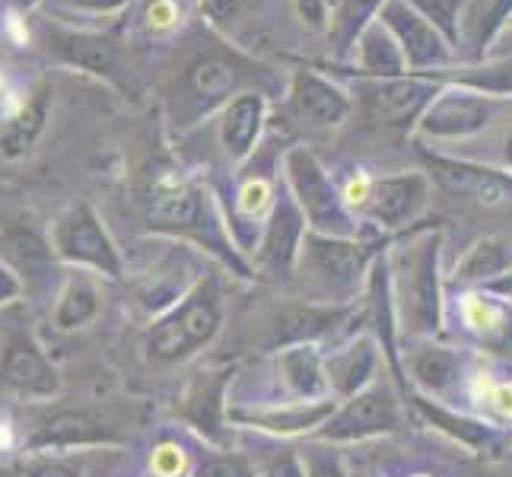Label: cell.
Wrapping results in <instances>:
<instances>
[{"mask_svg":"<svg viewBox=\"0 0 512 477\" xmlns=\"http://www.w3.org/2000/svg\"><path fill=\"white\" fill-rule=\"evenodd\" d=\"M99 312V293L90 280H74L67 284V290L58 299V309H55V325L61 331H74L83 328L90 318H96Z\"/></svg>","mask_w":512,"mask_h":477,"instance_id":"obj_18","label":"cell"},{"mask_svg":"<svg viewBox=\"0 0 512 477\" xmlns=\"http://www.w3.org/2000/svg\"><path fill=\"white\" fill-rule=\"evenodd\" d=\"M264 198H268V185H249L242 191V207L245 210H258L261 204H264Z\"/></svg>","mask_w":512,"mask_h":477,"instance_id":"obj_28","label":"cell"},{"mask_svg":"<svg viewBox=\"0 0 512 477\" xmlns=\"http://www.w3.org/2000/svg\"><path fill=\"white\" fill-rule=\"evenodd\" d=\"M299 465H303L306 477H347L341 458L334 455L331 449H325V446L303 449V455H299Z\"/></svg>","mask_w":512,"mask_h":477,"instance_id":"obj_22","label":"cell"},{"mask_svg":"<svg viewBox=\"0 0 512 477\" xmlns=\"http://www.w3.org/2000/svg\"><path fill=\"white\" fill-rule=\"evenodd\" d=\"M153 468H156V474H160V477H172L175 471L182 468V455H179V449H172V446L160 449V452H156V458H153Z\"/></svg>","mask_w":512,"mask_h":477,"instance_id":"obj_27","label":"cell"},{"mask_svg":"<svg viewBox=\"0 0 512 477\" xmlns=\"http://www.w3.org/2000/svg\"><path fill=\"white\" fill-rule=\"evenodd\" d=\"M55 245L67 261L90 264V268L109 274V277H121V261L112 249V242L102 233L99 220L86 207L70 210V214L58 223Z\"/></svg>","mask_w":512,"mask_h":477,"instance_id":"obj_5","label":"cell"},{"mask_svg":"<svg viewBox=\"0 0 512 477\" xmlns=\"http://www.w3.org/2000/svg\"><path fill=\"white\" fill-rule=\"evenodd\" d=\"M0 477H7V471H4V468H0Z\"/></svg>","mask_w":512,"mask_h":477,"instance_id":"obj_31","label":"cell"},{"mask_svg":"<svg viewBox=\"0 0 512 477\" xmlns=\"http://www.w3.org/2000/svg\"><path fill=\"white\" fill-rule=\"evenodd\" d=\"M4 293H7V290H0V296H4Z\"/></svg>","mask_w":512,"mask_h":477,"instance_id":"obj_32","label":"cell"},{"mask_svg":"<svg viewBox=\"0 0 512 477\" xmlns=\"http://www.w3.org/2000/svg\"><path fill=\"white\" fill-rule=\"evenodd\" d=\"M261 477H306V474H303V465H299V455L284 452V455H277L268 468H264Z\"/></svg>","mask_w":512,"mask_h":477,"instance_id":"obj_26","label":"cell"},{"mask_svg":"<svg viewBox=\"0 0 512 477\" xmlns=\"http://www.w3.org/2000/svg\"><path fill=\"white\" fill-rule=\"evenodd\" d=\"M369 182L366 179H353L350 185H347V191H344V198L350 201V204H366L369 201Z\"/></svg>","mask_w":512,"mask_h":477,"instance_id":"obj_29","label":"cell"},{"mask_svg":"<svg viewBox=\"0 0 512 477\" xmlns=\"http://www.w3.org/2000/svg\"><path fill=\"white\" fill-rule=\"evenodd\" d=\"M401 423L398 398L385 382L366 388V392L350 395L341 411H334L319 430L322 443H350V439H366L379 433H392Z\"/></svg>","mask_w":512,"mask_h":477,"instance_id":"obj_2","label":"cell"},{"mask_svg":"<svg viewBox=\"0 0 512 477\" xmlns=\"http://www.w3.org/2000/svg\"><path fill=\"white\" fill-rule=\"evenodd\" d=\"M0 379L23 398H55L61 388L55 366L45 360V353L23 331L7 334L4 357H0Z\"/></svg>","mask_w":512,"mask_h":477,"instance_id":"obj_4","label":"cell"},{"mask_svg":"<svg viewBox=\"0 0 512 477\" xmlns=\"http://www.w3.org/2000/svg\"><path fill=\"white\" fill-rule=\"evenodd\" d=\"M420 408L427 411V417L433 420V423H439V427H446L449 433H455L462 443H471V446H484V443H490V430L487 427H481V423H471V420H465V417H452V414H446V411H439V408H430L427 401H420Z\"/></svg>","mask_w":512,"mask_h":477,"instance_id":"obj_21","label":"cell"},{"mask_svg":"<svg viewBox=\"0 0 512 477\" xmlns=\"http://www.w3.org/2000/svg\"><path fill=\"white\" fill-rule=\"evenodd\" d=\"M347 309H322V306H277L264 312L255 325V344L264 350H287L296 344H309L325 331L344 322Z\"/></svg>","mask_w":512,"mask_h":477,"instance_id":"obj_3","label":"cell"},{"mask_svg":"<svg viewBox=\"0 0 512 477\" xmlns=\"http://www.w3.org/2000/svg\"><path fill=\"white\" fill-rule=\"evenodd\" d=\"M277 376L296 398L325 401V395H328V379H325L322 357L309 344H296V347H287L284 353H280V357H277Z\"/></svg>","mask_w":512,"mask_h":477,"instance_id":"obj_11","label":"cell"},{"mask_svg":"<svg viewBox=\"0 0 512 477\" xmlns=\"http://www.w3.org/2000/svg\"><path fill=\"white\" fill-rule=\"evenodd\" d=\"M379 366V353H376V341L373 338H357L353 344H347L344 350L331 353V360L325 363V379L328 388H334L338 395L350 398L357 395L360 388L373 379Z\"/></svg>","mask_w":512,"mask_h":477,"instance_id":"obj_10","label":"cell"},{"mask_svg":"<svg viewBox=\"0 0 512 477\" xmlns=\"http://www.w3.org/2000/svg\"><path fill=\"white\" fill-rule=\"evenodd\" d=\"M411 373L427 392L446 395L462 376V360L443 347H420L411 353Z\"/></svg>","mask_w":512,"mask_h":477,"instance_id":"obj_13","label":"cell"},{"mask_svg":"<svg viewBox=\"0 0 512 477\" xmlns=\"http://www.w3.org/2000/svg\"><path fill=\"white\" fill-rule=\"evenodd\" d=\"M258 118H261V105L255 96H245L239 99L233 109L226 112L223 121V144L229 150V156H245L255 144V134H258Z\"/></svg>","mask_w":512,"mask_h":477,"instance_id":"obj_16","label":"cell"},{"mask_svg":"<svg viewBox=\"0 0 512 477\" xmlns=\"http://www.w3.org/2000/svg\"><path fill=\"white\" fill-rule=\"evenodd\" d=\"M147 23L156 32L172 29L175 23H179V7H175V0H153L150 10H147Z\"/></svg>","mask_w":512,"mask_h":477,"instance_id":"obj_25","label":"cell"},{"mask_svg":"<svg viewBox=\"0 0 512 477\" xmlns=\"http://www.w3.org/2000/svg\"><path fill=\"white\" fill-rule=\"evenodd\" d=\"M153 223L160 226H172V229H185L194 226L201 217V201L188 185L179 182H166L156 188L153 194V210H150Z\"/></svg>","mask_w":512,"mask_h":477,"instance_id":"obj_14","label":"cell"},{"mask_svg":"<svg viewBox=\"0 0 512 477\" xmlns=\"http://www.w3.org/2000/svg\"><path fill=\"white\" fill-rule=\"evenodd\" d=\"M306 258L309 268L319 274L328 287L347 290L360 274V252H353V245L344 242H328V239H306Z\"/></svg>","mask_w":512,"mask_h":477,"instance_id":"obj_12","label":"cell"},{"mask_svg":"<svg viewBox=\"0 0 512 477\" xmlns=\"http://www.w3.org/2000/svg\"><path fill=\"white\" fill-rule=\"evenodd\" d=\"M220 331V299L210 287L194 290L185 303L169 312L163 322H156L150 331V357L175 363L188 357L191 350L210 344V338Z\"/></svg>","mask_w":512,"mask_h":477,"instance_id":"obj_1","label":"cell"},{"mask_svg":"<svg viewBox=\"0 0 512 477\" xmlns=\"http://www.w3.org/2000/svg\"><path fill=\"white\" fill-rule=\"evenodd\" d=\"M493 404H497V408L506 414V417H512V382H506V385H497L493 388Z\"/></svg>","mask_w":512,"mask_h":477,"instance_id":"obj_30","label":"cell"},{"mask_svg":"<svg viewBox=\"0 0 512 477\" xmlns=\"http://www.w3.org/2000/svg\"><path fill=\"white\" fill-rule=\"evenodd\" d=\"M334 414V401H299L287 408H255V411H229V420L252 423V427L271 430V433H303L322 423Z\"/></svg>","mask_w":512,"mask_h":477,"instance_id":"obj_8","label":"cell"},{"mask_svg":"<svg viewBox=\"0 0 512 477\" xmlns=\"http://www.w3.org/2000/svg\"><path fill=\"white\" fill-rule=\"evenodd\" d=\"M420 182L417 179H392L382 182L369 198H373L376 217L385 223H401L414 214V207L420 204Z\"/></svg>","mask_w":512,"mask_h":477,"instance_id":"obj_15","label":"cell"},{"mask_svg":"<svg viewBox=\"0 0 512 477\" xmlns=\"http://www.w3.org/2000/svg\"><path fill=\"white\" fill-rule=\"evenodd\" d=\"M118 433L105 427L90 411H55L51 417L35 423L26 443L32 449H67V446H102L118 443Z\"/></svg>","mask_w":512,"mask_h":477,"instance_id":"obj_6","label":"cell"},{"mask_svg":"<svg viewBox=\"0 0 512 477\" xmlns=\"http://www.w3.org/2000/svg\"><path fill=\"white\" fill-rule=\"evenodd\" d=\"M223 385H226V373H201V379L194 382L191 395H188V408L185 414L198 423L201 430L214 433L220 427V401H223Z\"/></svg>","mask_w":512,"mask_h":477,"instance_id":"obj_17","label":"cell"},{"mask_svg":"<svg viewBox=\"0 0 512 477\" xmlns=\"http://www.w3.org/2000/svg\"><path fill=\"white\" fill-rule=\"evenodd\" d=\"M462 318L471 331L478 334H500L506 328V309L487 296H465L462 299Z\"/></svg>","mask_w":512,"mask_h":477,"instance_id":"obj_20","label":"cell"},{"mask_svg":"<svg viewBox=\"0 0 512 477\" xmlns=\"http://www.w3.org/2000/svg\"><path fill=\"white\" fill-rule=\"evenodd\" d=\"M290 175H293V188L299 194V204L312 217V223L319 229H331V233H344V210L338 204V194L328 185L322 169L312 163L306 153H293L290 156Z\"/></svg>","mask_w":512,"mask_h":477,"instance_id":"obj_7","label":"cell"},{"mask_svg":"<svg viewBox=\"0 0 512 477\" xmlns=\"http://www.w3.org/2000/svg\"><path fill=\"white\" fill-rule=\"evenodd\" d=\"M29 477H83V465L74 458H42L29 465Z\"/></svg>","mask_w":512,"mask_h":477,"instance_id":"obj_24","label":"cell"},{"mask_svg":"<svg viewBox=\"0 0 512 477\" xmlns=\"http://www.w3.org/2000/svg\"><path fill=\"white\" fill-rule=\"evenodd\" d=\"M0 258H4L10 268L16 271V277L26 280V287L39 290L51 280V249L48 245L29 233V229H10V233L0 236Z\"/></svg>","mask_w":512,"mask_h":477,"instance_id":"obj_9","label":"cell"},{"mask_svg":"<svg viewBox=\"0 0 512 477\" xmlns=\"http://www.w3.org/2000/svg\"><path fill=\"white\" fill-rule=\"evenodd\" d=\"M198 477H255V471L239 455H207L198 465Z\"/></svg>","mask_w":512,"mask_h":477,"instance_id":"obj_23","label":"cell"},{"mask_svg":"<svg viewBox=\"0 0 512 477\" xmlns=\"http://www.w3.org/2000/svg\"><path fill=\"white\" fill-rule=\"evenodd\" d=\"M296 239H299V220L290 214V207H280L271 223L268 242H264V261H268L274 271H284L293 258Z\"/></svg>","mask_w":512,"mask_h":477,"instance_id":"obj_19","label":"cell"}]
</instances>
